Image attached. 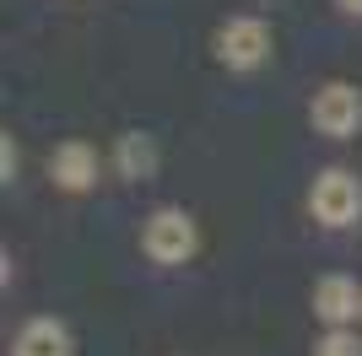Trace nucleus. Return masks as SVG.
<instances>
[{"label":"nucleus","mask_w":362,"mask_h":356,"mask_svg":"<svg viewBox=\"0 0 362 356\" xmlns=\"http://www.w3.org/2000/svg\"><path fill=\"white\" fill-rule=\"evenodd\" d=\"M11 356H71V329L60 319H28Z\"/></svg>","instance_id":"nucleus-7"},{"label":"nucleus","mask_w":362,"mask_h":356,"mask_svg":"<svg viewBox=\"0 0 362 356\" xmlns=\"http://www.w3.org/2000/svg\"><path fill=\"white\" fill-rule=\"evenodd\" d=\"M0 173H6V178L16 173V146H11V135H6V141H0Z\"/></svg>","instance_id":"nucleus-10"},{"label":"nucleus","mask_w":362,"mask_h":356,"mask_svg":"<svg viewBox=\"0 0 362 356\" xmlns=\"http://www.w3.org/2000/svg\"><path fill=\"white\" fill-rule=\"evenodd\" d=\"M314 313L325 319V329H346L351 319L362 313V292H357V281L351 275H325V281L314 286Z\"/></svg>","instance_id":"nucleus-5"},{"label":"nucleus","mask_w":362,"mask_h":356,"mask_svg":"<svg viewBox=\"0 0 362 356\" xmlns=\"http://www.w3.org/2000/svg\"><path fill=\"white\" fill-rule=\"evenodd\" d=\"M114 167H119L124 178H151L157 173V141L141 130L119 135V146H114Z\"/></svg>","instance_id":"nucleus-8"},{"label":"nucleus","mask_w":362,"mask_h":356,"mask_svg":"<svg viewBox=\"0 0 362 356\" xmlns=\"http://www.w3.org/2000/svg\"><path fill=\"white\" fill-rule=\"evenodd\" d=\"M141 249H146V259H157V265H184V259L195 254V222H189L179 206L151 210L146 227H141Z\"/></svg>","instance_id":"nucleus-2"},{"label":"nucleus","mask_w":362,"mask_h":356,"mask_svg":"<svg viewBox=\"0 0 362 356\" xmlns=\"http://www.w3.org/2000/svg\"><path fill=\"white\" fill-rule=\"evenodd\" d=\"M49 178H54L65 194L92 189V178H98V151H92L87 141H65V146H54V157H49Z\"/></svg>","instance_id":"nucleus-6"},{"label":"nucleus","mask_w":362,"mask_h":356,"mask_svg":"<svg viewBox=\"0 0 362 356\" xmlns=\"http://www.w3.org/2000/svg\"><path fill=\"white\" fill-rule=\"evenodd\" d=\"M308 210H314L325 227H351L362 216L357 173H346V167H325V173L314 178V189H308Z\"/></svg>","instance_id":"nucleus-1"},{"label":"nucleus","mask_w":362,"mask_h":356,"mask_svg":"<svg viewBox=\"0 0 362 356\" xmlns=\"http://www.w3.org/2000/svg\"><path fill=\"white\" fill-rule=\"evenodd\" d=\"M216 54H222L227 71H255L271 59V28L259 16H227L222 32H216Z\"/></svg>","instance_id":"nucleus-4"},{"label":"nucleus","mask_w":362,"mask_h":356,"mask_svg":"<svg viewBox=\"0 0 362 356\" xmlns=\"http://www.w3.org/2000/svg\"><path fill=\"white\" fill-rule=\"evenodd\" d=\"M314 356H362V340L351 329H325V340L314 345Z\"/></svg>","instance_id":"nucleus-9"},{"label":"nucleus","mask_w":362,"mask_h":356,"mask_svg":"<svg viewBox=\"0 0 362 356\" xmlns=\"http://www.w3.org/2000/svg\"><path fill=\"white\" fill-rule=\"evenodd\" d=\"M308 119H314V130L325 135V141H346V135L362 130V92L351 87V81H330V87L314 92Z\"/></svg>","instance_id":"nucleus-3"},{"label":"nucleus","mask_w":362,"mask_h":356,"mask_svg":"<svg viewBox=\"0 0 362 356\" xmlns=\"http://www.w3.org/2000/svg\"><path fill=\"white\" fill-rule=\"evenodd\" d=\"M341 11H351V16H362V0H335Z\"/></svg>","instance_id":"nucleus-11"}]
</instances>
